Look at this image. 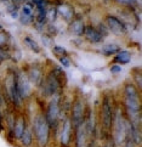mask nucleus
<instances>
[{"label":"nucleus","instance_id":"nucleus-1","mask_svg":"<svg viewBox=\"0 0 142 147\" xmlns=\"http://www.w3.org/2000/svg\"><path fill=\"white\" fill-rule=\"evenodd\" d=\"M32 131H33L34 141L36 147H49L51 142L52 130L49 122L46 120L43 113H38L32 123Z\"/></svg>","mask_w":142,"mask_h":147},{"label":"nucleus","instance_id":"nucleus-2","mask_svg":"<svg viewBox=\"0 0 142 147\" xmlns=\"http://www.w3.org/2000/svg\"><path fill=\"white\" fill-rule=\"evenodd\" d=\"M16 78H17V72L9 71L6 78L4 80V95L6 101H10L15 107H21L23 103L22 97L20 96L16 86Z\"/></svg>","mask_w":142,"mask_h":147},{"label":"nucleus","instance_id":"nucleus-3","mask_svg":"<svg viewBox=\"0 0 142 147\" xmlns=\"http://www.w3.org/2000/svg\"><path fill=\"white\" fill-rule=\"evenodd\" d=\"M61 103H60V98L54 96L51 101L47 103L46 107V112H45V118L49 122L51 130H57L60 125V119H61Z\"/></svg>","mask_w":142,"mask_h":147},{"label":"nucleus","instance_id":"nucleus-4","mask_svg":"<svg viewBox=\"0 0 142 147\" xmlns=\"http://www.w3.org/2000/svg\"><path fill=\"white\" fill-rule=\"evenodd\" d=\"M113 117L114 111L112 108V105H110L107 97H104L101 102V108H100V122H101V127L104 133L109 134L110 130H112Z\"/></svg>","mask_w":142,"mask_h":147},{"label":"nucleus","instance_id":"nucleus-5","mask_svg":"<svg viewBox=\"0 0 142 147\" xmlns=\"http://www.w3.org/2000/svg\"><path fill=\"white\" fill-rule=\"evenodd\" d=\"M85 117H86V105L81 97H77L72 105L71 118H69L73 128H77L80 124H83L85 122Z\"/></svg>","mask_w":142,"mask_h":147},{"label":"nucleus","instance_id":"nucleus-6","mask_svg":"<svg viewBox=\"0 0 142 147\" xmlns=\"http://www.w3.org/2000/svg\"><path fill=\"white\" fill-rule=\"evenodd\" d=\"M104 24L107 26V28L109 30V33H113L114 35L117 36H124L128 32V29H126V24L123 22V21H120L117 16H113V15H108L104 20Z\"/></svg>","mask_w":142,"mask_h":147},{"label":"nucleus","instance_id":"nucleus-7","mask_svg":"<svg viewBox=\"0 0 142 147\" xmlns=\"http://www.w3.org/2000/svg\"><path fill=\"white\" fill-rule=\"evenodd\" d=\"M73 133H74V128L71 123L69 118H66L61 124V131H60V147H69Z\"/></svg>","mask_w":142,"mask_h":147},{"label":"nucleus","instance_id":"nucleus-8","mask_svg":"<svg viewBox=\"0 0 142 147\" xmlns=\"http://www.w3.org/2000/svg\"><path fill=\"white\" fill-rule=\"evenodd\" d=\"M16 86H17V91L22 100L27 98L32 94V84L28 79L26 72H17V78H16Z\"/></svg>","mask_w":142,"mask_h":147},{"label":"nucleus","instance_id":"nucleus-9","mask_svg":"<svg viewBox=\"0 0 142 147\" xmlns=\"http://www.w3.org/2000/svg\"><path fill=\"white\" fill-rule=\"evenodd\" d=\"M26 74H27V77H28V79H29L32 85H35V86H39L40 83L43 82L44 77H45L43 68H41L38 63L30 65L28 67V69L26 71Z\"/></svg>","mask_w":142,"mask_h":147},{"label":"nucleus","instance_id":"nucleus-10","mask_svg":"<svg viewBox=\"0 0 142 147\" xmlns=\"http://www.w3.org/2000/svg\"><path fill=\"white\" fill-rule=\"evenodd\" d=\"M74 147H87V142H89V135L86 131V127H85V122L83 124H80L79 127L74 128Z\"/></svg>","mask_w":142,"mask_h":147},{"label":"nucleus","instance_id":"nucleus-11","mask_svg":"<svg viewBox=\"0 0 142 147\" xmlns=\"http://www.w3.org/2000/svg\"><path fill=\"white\" fill-rule=\"evenodd\" d=\"M141 91L139 90L134 83L128 82L124 85V100L130 101H140L141 102Z\"/></svg>","mask_w":142,"mask_h":147},{"label":"nucleus","instance_id":"nucleus-12","mask_svg":"<svg viewBox=\"0 0 142 147\" xmlns=\"http://www.w3.org/2000/svg\"><path fill=\"white\" fill-rule=\"evenodd\" d=\"M83 36L85 38L89 43L91 44H97V43H101L103 40L102 35L98 33V30L92 27V26H85V29H84V33Z\"/></svg>","mask_w":142,"mask_h":147},{"label":"nucleus","instance_id":"nucleus-13","mask_svg":"<svg viewBox=\"0 0 142 147\" xmlns=\"http://www.w3.org/2000/svg\"><path fill=\"white\" fill-rule=\"evenodd\" d=\"M28 127L27 120H26V117L23 113H21L18 115H16V120H15V128H13V136L16 141H18L22 136L24 129Z\"/></svg>","mask_w":142,"mask_h":147},{"label":"nucleus","instance_id":"nucleus-14","mask_svg":"<svg viewBox=\"0 0 142 147\" xmlns=\"http://www.w3.org/2000/svg\"><path fill=\"white\" fill-rule=\"evenodd\" d=\"M84 29H85V23L81 18H73L69 23V32L74 36H83Z\"/></svg>","mask_w":142,"mask_h":147},{"label":"nucleus","instance_id":"nucleus-15","mask_svg":"<svg viewBox=\"0 0 142 147\" xmlns=\"http://www.w3.org/2000/svg\"><path fill=\"white\" fill-rule=\"evenodd\" d=\"M56 11H57V15L62 16L66 21H68V22H71V21L74 18V10H73L72 6H69V5H67V4L59 5V6L56 7Z\"/></svg>","mask_w":142,"mask_h":147},{"label":"nucleus","instance_id":"nucleus-16","mask_svg":"<svg viewBox=\"0 0 142 147\" xmlns=\"http://www.w3.org/2000/svg\"><path fill=\"white\" fill-rule=\"evenodd\" d=\"M18 141L22 147H32L34 145V136H33V131H32L30 127H27L24 129L23 134Z\"/></svg>","mask_w":142,"mask_h":147},{"label":"nucleus","instance_id":"nucleus-17","mask_svg":"<svg viewBox=\"0 0 142 147\" xmlns=\"http://www.w3.org/2000/svg\"><path fill=\"white\" fill-rule=\"evenodd\" d=\"M131 61V54L126 50H119L115 54L113 59V63H120V65H128Z\"/></svg>","mask_w":142,"mask_h":147},{"label":"nucleus","instance_id":"nucleus-18","mask_svg":"<svg viewBox=\"0 0 142 147\" xmlns=\"http://www.w3.org/2000/svg\"><path fill=\"white\" fill-rule=\"evenodd\" d=\"M23 41H24V44L27 45V48L30 49L33 52H35V54H39V52L41 51L40 45L36 43V41L33 38H30V36H26V38L23 39Z\"/></svg>","mask_w":142,"mask_h":147},{"label":"nucleus","instance_id":"nucleus-19","mask_svg":"<svg viewBox=\"0 0 142 147\" xmlns=\"http://www.w3.org/2000/svg\"><path fill=\"white\" fill-rule=\"evenodd\" d=\"M119 50H120V48H119V45H117V44H107V45H104L102 48V51H103L104 56L115 55Z\"/></svg>","mask_w":142,"mask_h":147},{"label":"nucleus","instance_id":"nucleus-20","mask_svg":"<svg viewBox=\"0 0 142 147\" xmlns=\"http://www.w3.org/2000/svg\"><path fill=\"white\" fill-rule=\"evenodd\" d=\"M10 43V35L9 33L0 30V49H7Z\"/></svg>","mask_w":142,"mask_h":147},{"label":"nucleus","instance_id":"nucleus-21","mask_svg":"<svg viewBox=\"0 0 142 147\" xmlns=\"http://www.w3.org/2000/svg\"><path fill=\"white\" fill-rule=\"evenodd\" d=\"M137 73H136L135 72V69L133 71V83L135 84V85H136V88H137L139 89V90L141 91V88H142V74H141V72H140V69H139V68H137Z\"/></svg>","mask_w":142,"mask_h":147},{"label":"nucleus","instance_id":"nucleus-22","mask_svg":"<svg viewBox=\"0 0 142 147\" xmlns=\"http://www.w3.org/2000/svg\"><path fill=\"white\" fill-rule=\"evenodd\" d=\"M51 49H52V52H54V55L57 57V59H60V57H62V56L68 55L67 50L63 48V46H61V45H54Z\"/></svg>","mask_w":142,"mask_h":147},{"label":"nucleus","instance_id":"nucleus-23","mask_svg":"<svg viewBox=\"0 0 142 147\" xmlns=\"http://www.w3.org/2000/svg\"><path fill=\"white\" fill-rule=\"evenodd\" d=\"M21 15H28V16L34 15V5L30 3L22 5V7H21Z\"/></svg>","mask_w":142,"mask_h":147},{"label":"nucleus","instance_id":"nucleus-24","mask_svg":"<svg viewBox=\"0 0 142 147\" xmlns=\"http://www.w3.org/2000/svg\"><path fill=\"white\" fill-rule=\"evenodd\" d=\"M18 20H20V22L22 23V24L27 26V24L33 23L35 18H34V15H32V16H28V15H20Z\"/></svg>","mask_w":142,"mask_h":147},{"label":"nucleus","instance_id":"nucleus-25","mask_svg":"<svg viewBox=\"0 0 142 147\" xmlns=\"http://www.w3.org/2000/svg\"><path fill=\"white\" fill-rule=\"evenodd\" d=\"M41 41H43V44L45 45V46H54L55 44H54V38H52V35H50V34H43L41 35Z\"/></svg>","mask_w":142,"mask_h":147},{"label":"nucleus","instance_id":"nucleus-26","mask_svg":"<svg viewBox=\"0 0 142 147\" xmlns=\"http://www.w3.org/2000/svg\"><path fill=\"white\" fill-rule=\"evenodd\" d=\"M57 17V11L56 9H51L46 11V22H54Z\"/></svg>","mask_w":142,"mask_h":147},{"label":"nucleus","instance_id":"nucleus-27","mask_svg":"<svg viewBox=\"0 0 142 147\" xmlns=\"http://www.w3.org/2000/svg\"><path fill=\"white\" fill-rule=\"evenodd\" d=\"M59 61H60V63L62 65V67H65V68H69L72 66V60H71V57L68 55L60 57Z\"/></svg>","mask_w":142,"mask_h":147},{"label":"nucleus","instance_id":"nucleus-28","mask_svg":"<svg viewBox=\"0 0 142 147\" xmlns=\"http://www.w3.org/2000/svg\"><path fill=\"white\" fill-rule=\"evenodd\" d=\"M96 29L98 30V33L102 35V38H106V36L108 35V33H109V30H108V28H107V26L104 24V23H100V26H98Z\"/></svg>","mask_w":142,"mask_h":147},{"label":"nucleus","instance_id":"nucleus-29","mask_svg":"<svg viewBox=\"0 0 142 147\" xmlns=\"http://www.w3.org/2000/svg\"><path fill=\"white\" fill-rule=\"evenodd\" d=\"M11 59V54L7 49H0V61H5V60H9Z\"/></svg>","mask_w":142,"mask_h":147},{"label":"nucleus","instance_id":"nucleus-30","mask_svg":"<svg viewBox=\"0 0 142 147\" xmlns=\"http://www.w3.org/2000/svg\"><path fill=\"white\" fill-rule=\"evenodd\" d=\"M115 1L122 5H126V6H135L137 0H115Z\"/></svg>","mask_w":142,"mask_h":147},{"label":"nucleus","instance_id":"nucleus-31","mask_svg":"<svg viewBox=\"0 0 142 147\" xmlns=\"http://www.w3.org/2000/svg\"><path fill=\"white\" fill-rule=\"evenodd\" d=\"M122 147H137L134 142H133V140L131 139H129V138H125V140H124V142L120 145Z\"/></svg>","mask_w":142,"mask_h":147},{"label":"nucleus","instance_id":"nucleus-32","mask_svg":"<svg viewBox=\"0 0 142 147\" xmlns=\"http://www.w3.org/2000/svg\"><path fill=\"white\" fill-rule=\"evenodd\" d=\"M110 73H112V74H119L120 72H122V67H120L119 65H117V63H114L112 67H110Z\"/></svg>","mask_w":142,"mask_h":147},{"label":"nucleus","instance_id":"nucleus-33","mask_svg":"<svg viewBox=\"0 0 142 147\" xmlns=\"http://www.w3.org/2000/svg\"><path fill=\"white\" fill-rule=\"evenodd\" d=\"M101 147H109L108 145H103V146H101Z\"/></svg>","mask_w":142,"mask_h":147},{"label":"nucleus","instance_id":"nucleus-34","mask_svg":"<svg viewBox=\"0 0 142 147\" xmlns=\"http://www.w3.org/2000/svg\"><path fill=\"white\" fill-rule=\"evenodd\" d=\"M0 30H3V27H1V26H0Z\"/></svg>","mask_w":142,"mask_h":147},{"label":"nucleus","instance_id":"nucleus-35","mask_svg":"<svg viewBox=\"0 0 142 147\" xmlns=\"http://www.w3.org/2000/svg\"><path fill=\"white\" fill-rule=\"evenodd\" d=\"M0 63H1V61H0Z\"/></svg>","mask_w":142,"mask_h":147}]
</instances>
